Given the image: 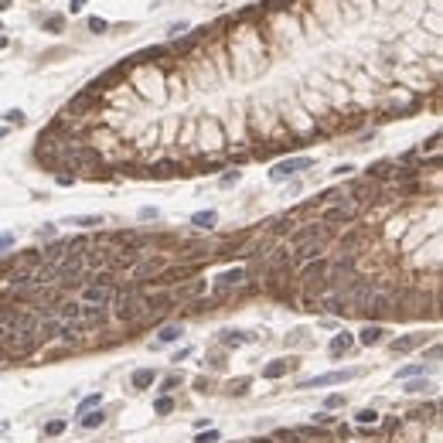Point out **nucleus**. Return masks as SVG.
Segmentation results:
<instances>
[{
  "mask_svg": "<svg viewBox=\"0 0 443 443\" xmlns=\"http://www.w3.org/2000/svg\"><path fill=\"white\" fill-rule=\"evenodd\" d=\"M113 304H116V317H119V321H126V324H136V321H143V317L150 314V304H147V293H140L136 287L116 290Z\"/></svg>",
  "mask_w": 443,
  "mask_h": 443,
  "instance_id": "nucleus-1",
  "label": "nucleus"
},
{
  "mask_svg": "<svg viewBox=\"0 0 443 443\" xmlns=\"http://www.w3.org/2000/svg\"><path fill=\"white\" fill-rule=\"evenodd\" d=\"M41 345V338L34 331H20V328H7V338H3V345L0 351L3 355H10V358H27L34 348Z\"/></svg>",
  "mask_w": 443,
  "mask_h": 443,
  "instance_id": "nucleus-2",
  "label": "nucleus"
},
{
  "mask_svg": "<svg viewBox=\"0 0 443 443\" xmlns=\"http://www.w3.org/2000/svg\"><path fill=\"white\" fill-rule=\"evenodd\" d=\"M116 297V287L109 283V276H102V280H85L82 283V304H92V307H109Z\"/></svg>",
  "mask_w": 443,
  "mask_h": 443,
  "instance_id": "nucleus-3",
  "label": "nucleus"
},
{
  "mask_svg": "<svg viewBox=\"0 0 443 443\" xmlns=\"http://www.w3.org/2000/svg\"><path fill=\"white\" fill-rule=\"evenodd\" d=\"M365 310L372 317H392V314H399V297L389 293V290H372Z\"/></svg>",
  "mask_w": 443,
  "mask_h": 443,
  "instance_id": "nucleus-4",
  "label": "nucleus"
},
{
  "mask_svg": "<svg viewBox=\"0 0 443 443\" xmlns=\"http://www.w3.org/2000/svg\"><path fill=\"white\" fill-rule=\"evenodd\" d=\"M65 164H75V167H96L99 164V154L92 147H82V143H68L65 154H61Z\"/></svg>",
  "mask_w": 443,
  "mask_h": 443,
  "instance_id": "nucleus-5",
  "label": "nucleus"
},
{
  "mask_svg": "<svg viewBox=\"0 0 443 443\" xmlns=\"http://www.w3.org/2000/svg\"><path fill=\"white\" fill-rule=\"evenodd\" d=\"M82 246H85V242H78V239L75 242H72V239H58L55 246L44 249V263H48V266H58L65 256H75V249H82Z\"/></svg>",
  "mask_w": 443,
  "mask_h": 443,
  "instance_id": "nucleus-6",
  "label": "nucleus"
},
{
  "mask_svg": "<svg viewBox=\"0 0 443 443\" xmlns=\"http://www.w3.org/2000/svg\"><path fill=\"white\" fill-rule=\"evenodd\" d=\"M358 212H362V205L358 201H338V205H331L328 212H324V222H331V225H338V222H351V218H358Z\"/></svg>",
  "mask_w": 443,
  "mask_h": 443,
  "instance_id": "nucleus-7",
  "label": "nucleus"
},
{
  "mask_svg": "<svg viewBox=\"0 0 443 443\" xmlns=\"http://www.w3.org/2000/svg\"><path fill=\"white\" fill-rule=\"evenodd\" d=\"M242 280H246V270H239V266H235V270H225L218 280H215V287H212L215 297H229V293H235V290L242 287Z\"/></svg>",
  "mask_w": 443,
  "mask_h": 443,
  "instance_id": "nucleus-8",
  "label": "nucleus"
},
{
  "mask_svg": "<svg viewBox=\"0 0 443 443\" xmlns=\"http://www.w3.org/2000/svg\"><path fill=\"white\" fill-rule=\"evenodd\" d=\"M328 239H331L328 225H304V229H297L290 235V246L297 249V246H304V242H328Z\"/></svg>",
  "mask_w": 443,
  "mask_h": 443,
  "instance_id": "nucleus-9",
  "label": "nucleus"
},
{
  "mask_svg": "<svg viewBox=\"0 0 443 443\" xmlns=\"http://www.w3.org/2000/svg\"><path fill=\"white\" fill-rule=\"evenodd\" d=\"M310 164H314L310 157H290V160H280V164L273 167V171H270V177H273V181H287L290 174H297V171H307Z\"/></svg>",
  "mask_w": 443,
  "mask_h": 443,
  "instance_id": "nucleus-10",
  "label": "nucleus"
},
{
  "mask_svg": "<svg viewBox=\"0 0 443 443\" xmlns=\"http://www.w3.org/2000/svg\"><path fill=\"white\" fill-rule=\"evenodd\" d=\"M348 379H358V368H345V372H328V375H317L304 382V389H324V386H338V382H348Z\"/></svg>",
  "mask_w": 443,
  "mask_h": 443,
  "instance_id": "nucleus-11",
  "label": "nucleus"
},
{
  "mask_svg": "<svg viewBox=\"0 0 443 443\" xmlns=\"http://www.w3.org/2000/svg\"><path fill=\"white\" fill-rule=\"evenodd\" d=\"M328 259H310L307 263V270L300 273V280H304V283H324V273H328Z\"/></svg>",
  "mask_w": 443,
  "mask_h": 443,
  "instance_id": "nucleus-12",
  "label": "nucleus"
},
{
  "mask_svg": "<svg viewBox=\"0 0 443 443\" xmlns=\"http://www.w3.org/2000/svg\"><path fill=\"white\" fill-rule=\"evenodd\" d=\"M55 317L58 321H78V317H82V304H78V300H58Z\"/></svg>",
  "mask_w": 443,
  "mask_h": 443,
  "instance_id": "nucleus-13",
  "label": "nucleus"
},
{
  "mask_svg": "<svg viewBox=\"0 0 443 443\" xmlns=\"http://www.w3.org/2000/svg\"><path fill=\"white\" fill-rule=\"evenodd\" d=\"M198 270V266H167V270L157 273V280L167 287V283H177V280H184V276H191V273Z\"/></svg>",
  "mask_w": 443,
  "mask_h": 443,
  "instance_id": "nucleus-14",
  "label": "nucleus"
},
{
  "mask_svg": "<svg viewBox=\"0 0 443 443\" xmlns=\"http://www.w3.org/2000/svg\"><path fill=\"white\" fill-rule=\"evenodd\" d=\"M290 365H293L290 358H276V362H270V365L263 368V379H283L290 372Z\"/></svg>",
  "mask_w": 443,
  "mask_h": 443,
  "instance_id": "nucleus-15",
  "label": "nucleus"
},
{
  "mask_svg": "<svg viewBox=\"0 0 443 443\" xmlns=\"http://www.w3.org/2000/svg\"><path fill=\"white\" fill-rule=\"evenodd\" d=\"M201 290H205V283H201V280H191V283H184V287L174 290V300H194Z\"/></svg>",
  "mask_w": 443,
  "mask_h": 443,
  "instance_id": "nucleus-16",
  "label": "nucleus"
},
{
  "mask_svg": "<svg viewBox=\"0 0 443 443\" xmlns=\"http://www.w3.org/2000/svg\"><path fill=\"white\" fill-rule=\"evenodd\" d=\"M426 341V334H406V338H399V341H392V351L399 355V351H413V348H420Z\"/></svg>",
  "mask_w": 443,
  "mask_h": 443,
  "instance_id": "nucleus-17",
  "label": "nucleus"
},
{
  "mask_svg": "<svg viewBox=\"0 0 443 443\" xmlns=\"http://www.w3.org/2000/svg\"><path fill=\"white\" fill-rule=\"evenodd\" d=\"M382 334H386V331L379 328V324H368V328H362L358 341H362V345H379V341H382Z\"/></svg>",
  "mask_w": 443,
  "mask_h": 443,
  "instance_id": "nucleus-18",
  "label": "nucleus"
},
{
  "mask_svg": "<svg viewBox=\"0 0 443 443\" xmlns=\"http://www.w3.org/2000/svg\"><path fill=\"white\" fill-rule=\"evenodd\" d=\"M365 242V232H348L345 239H341V249L348 252V256H355V249Z\"/></svg>",
  "mask_w": 443,
  "mask_h": 443,
  "instance_id": "nucleus-19",
  "label": "nucleus"
},
{
  "mask_svg": "<svg viewBox=\"0 0 443 443\" xmlns=\"http://www.w3.org/2000/svg\"><path fill=\"white\" fill-rule=\"evenodd\" d=\"M174 174H181V164H171V160H164V164H154V167H150V177H174Z\"/></svg>",
  "mask_w": 443,
  "mask_h": 443,
  "instance_id": "nucleus-20",
  "label": "nucleus"
},
{
  "mask_svg": "<svg viewBox=\"0 0 443 443\" xmlns=\"http://www.w3.org/2000/svg\"><path fill=\"white\" fill-rule=\"evenodd\" d=\"M351 341H355L351 334H334V341H331V355H334V358H341L348 348H351Z\"/></svg>",
  "mask_w": 443,
  "mask_h": 443,
  "instance_id": "nucleus-21",
  "label": "nucleus"
},
{
  "mask_svg": "<svg viewBox=\"0 0 443 443\" xmlns=\"http://www.w3.org/2000/svg\"><path fill=\"white\" fill-rule=\"evenodd\" d=\"M324 249V242H304V246H297V259H317V252Z\"/></svg>",
  "mask_w": 443,
  "mask_h": 443,
  "instance_id": "nucleus-22",
  "label": "nucleus"
},
{
  "mask_svg": "<svg viewBox=\"0 0 443 443\" xmlns=\"http://www.w3.org/2000/svg\"><path fill=\"white\" fill-rule=\"evenodd\" d=\"M160 270H167V266H164V259H147L143 266H136V276H140V280H143V276H150V273L157 276Z\"/></svg>",
  "mask_w": 443,
  "mask_h": 443,
  "instance_id": "nucleus-23",
  "label": "nucleus"
},
{
  "mask_svg": "<svg viewBox=\"0 0 443 443\" xmlns=\"http://www.w3.org/2000/svg\"><path fill=\"white\" fill-rule=\"evenodd\" d=\"M154 386V368H140V372H133V389H147Z\"/></svg>",
  "mask_w": 443,
  "mask_h": 443,
  "instance_id": "nucleus-24",
  "label": "nucleus"
},
{
  "mask_svg": "<svg viewBox=\"0 0 443 443\" xmlns=\"http://www.w3.org/2000/svg\"><path fill=\"white\" fill-rule=\"evenodd\" d=\"M102 420H106V416H102V409H89V413H82V426H85V430L102 426Z\"/></svg>",
  "mask_w": 443,
  "mask_h": 443,
  "instance_id": "nucleus-25",
  "label": "nucleus"
},
{
  "mask_svg": "<svg viewBox=\"0 0 443 443\" xmlns=\"http://www.w3.org/2000/svg\"><path fill=\"white\" fill-rule=\"evenodd\" d=\"M157 338H160L164 345H171V341H177V338H181V328H177V324H164V328L157 331Z\"/></svg>",
  "mask_w": 443,
  "mask_h": 443,
  "instance_id": "nucleus-26",
  "label": "nucleus"
},
{
  "mask_svg": "<svg viewBox=\"0 0 443 443\" xmlns=\"http://www.w3.org/2000/svg\"><path fill=\"white\" fill-rule=\"evenodd\" d=\"M191 222L198 225V229H212L215 222H218V215H215V212H198V215L191 218Z\"/></svg>",
  "mask_w": 443,
  "mask_h": 443,
  "instance_id": "nucleus-27",
  "label": "nucleus"
},
{
  "mask_svg": "<svg viewBox=\"0 0 443 443\" xmlns=\"http://www.w3.org/2000/svg\"><path fill=\"white\" fill-rule=\"evenodd\" d=\"M96 406H102V396L92 392V396H85V399L78 403V413H89V409H96Z\"/></svg>",
  "mask_w": 443,
  "mask_h": 443,
  "instance_id": "nucleus-28",
  "label": "nucleus"
},
{
  "mask_svg": "<svg viewBox=\"0 0 443 443\" xmlns=\"http://www.w3.org/2000/svg\"><path fill=\"white\" fill-rule=\"evenodd\" d=\"M355 420H358L362 426H372V423H379V413H375V409H362Z\"/></svg>",
  "mask_w": 443,
  "mask_h": 443,
  "instance_id": "nucleus-29",
  "label": "nucleus"
},
{
  "mask_svg": "<svg viewBox=\"0 0 443 443\" xmlns=\"http://www.w3.org/2000/svg\"><path fill=\"white\" fill-rule=\"evenodd\" d=\"M273 440H280V443H297V440H300V433H293V430H276V433H273Z\"/></svg>",
  "mask_w": 443,
  "mask_h": 443,
  "instance_id": "nucleus-30",
  "label": "nucleus"
},
{
  "mask_svg": "<svg viewBox=\"0 0 443 443\" xmlns=\"http://www.w3.org/2000/svg\"><path fill=\"white\" fill-rule=\"evenodd\" d=\"M222 341H225V345H242V341H249V338H246L242 331H225V334H222Z\"/></svg>",
  "mask_w": 443,
  "mask_h": 443,
  "instance_id": "nucleus-31",
  "label": "nucleus"
},
{
  "mask_svg": "<svg viewBox=\"0 0 443 443\" xmlns=\"http://www.w3.org/2000/svg\"><path fill=\"white\" fill-rule=\"evenodd\" d=\"M171 409H174V403H171V399H167V396H164V399H157V403H154V413H157V416H167Z\"/></svg>",
  "mask_w": 443,
  "mask_h": 443,
  "instance_id": "nucleus-32",
  "label": "nucleus"
},
{
  "mask_svg": "<svg viewBox=\"0 0 443 443\" xmlns=\"http://www.w3.org/2000/svg\"><path fill=\"white\" fill-rule=\"evenodd\" d=\"M75 225H82V229H92V225H102V218H99V215H82V218H75Z\"/></svg>",
  "mask_w": 443,
  "mask_h": 443,
  "instance_id": "nucleus-33",
  "label": "nucleus"
},
{
  "mask_svg": "<svg viewBox=\"0 0 443 443\" xmlns=\"http://www.w3.org/2000/svg\"><path fill=\"white\" fill-rule=\"evenodd\" d=\"M426 150H430V154H433V160H437V154H440V133H433V136H430V143L423 147V154H426Z\"/></svg>",
  "mask_w": 443,
  "mask_h": 443,
  "instance_id": "nucleus-34",
  "label": "nucleus"
},
{
  "mask_svg": "<svg viewBox=\"0 0 443 443\" xmlns=\"http://www.w3.org/2000/svg\"><path fill=\"white\" fill-rule=\"evenodd\" d=\"M61 430H65V423H61V420H51V423L44 426V433H48V437H58Z\"/></svg>",
  "mask_w": 443,
  "mask_h": 443,
  "instance_id": "nucleus-35",
  "label": "nucleus"
},
{
  "mask_svg": "<svg viewBox=\"0 0 443 443\" xmlns=\"http://www.w3.org/2000/svg\"><path fill=\"white\" fill-rule=\"evenodd\" d=\"M3 119H7V123H24V113H20V109H7V113H3Z\"/></svg>",
  "mask_w": 443,
  "mask_h": 443,
  "instance_id": "nucleus-36",
  "label": "nucleus"
},
{
  "mask_svg": "<svg viewBox=\"0 0 443 443\" xmlns=\"http://www.w3.org/2000/svg\"><path fill=\"white\" fill-rule=\"evenodd\" d=\"M106 27H109V24H106L102 17H92V20H89V31H96V34H102Z\"/></svg>",
  "mask_w": 443,
  "mask_h": 443,
  "instance_id": "nucleus-37",
  "label": "nucleus"
},
{
  "mask_svg": "<svg viewBox=\"0 0 443 443\" xmlns=\"http://www.w3.org/2000/svg\"><path fill=\"white\" fill-rule=\"evenodd\" d=\"M194 443H218V430H208V433H201Z\"/></svg>",
  "mask_w": 443,
  "mask_h": 443,
  "instance_id": "nucleus-38",
  "label": "nucleus"
},
{
  "mask_svg": "<svg viewBox=\"0 0 443 443\" xmlns=\"http://www.w3.org/2000/svg\"><path fill=\"white\" fill-rule=\"evenodd\" d=\"M420 372H423V365H409V368L399 372V379H413V375H420Z\"/></svg>",
  "mask_w": 443,
  "mask_h": 443,
  "instance_id": "nucleus-39",
  "label": "nucleus"
},
{
  "mask_svg": "<svg viewBox=\"0 0 443 443\" xmlns=\"http://www.w3.org/2000/svg\"><path fill=\"white\" fill-rule=\"evenodd\" d=\"M181 386V375H167V379H164V392H171V389H177Z\"/></svg>",
  "mask_w": 443,
  "mask_h": 443,
  "instance_id": "nucleus-40",
  "label": "nucleus"
},
{
  "mask_svg": "<svg viewBox=\"0 0 443 443\" xmlns=\"http://www.w3.org/2000/svg\"><path fill=\"white\" fill-rule=\"evenodd\" d=\"M61 24H65V20L58 17V14H55V17H48V20H44V27H48V31H61Z\"/></svg>",
  "mask_w": 443,
  "mask_h": 443,
  "instance_id": "nucleus-41",
  "label": "nucleus"
},
{
  "mask_svg": "<svg viewBox=\"0 0 443 443\" xmlns=\"http://www.w3.org/2000/svg\"><path fill=\"white\" fill-rule=\"evenodd\" d=\"M290 3H293V0H266L270 10H283V7H290Z\"/></svg>",
  "mask_w": 443,
  "mask_h": 443,
  "instance_id": "nucleus-42",
  "label": "nucleus"
},
{
  "mask_svg": "<svg viewBox=\"0 0 443 443\" xmlns=\"http://www.w3.org/2000/svg\"><path fill=\"white\" fill-rule=\"evenodd\" d=\"M10 246H14V235H10V232H3V235H0V252L10 249Z\"/></svg>",
  "mask_w": 443,
  "mask_h": 443,
  "instance_id": "nucleus-43",
  "label": "nucleus"
},
{
  "mask_svg": "<svg viewBox=\"0 0 443 443\" xmlns=\"http://www.w3.org/2000/svg\"><path fill=\"white\" fill-rule=\"evenodd\" d=\"M235 181H239V171H232V174H225V177H222V188H232V184H235Z\"/></svg>",
  "mask_w": 443,
  "mask_h": 443,
  "instance_id": "nucleus-44",
  "label": "nucleus"
},
{
  "mask_svg": "<svg viewBox=\"0 0 443 443\" xmlns=\"http://www.w3.org/2000/svg\"><path fill=\"white\" fill-rule=\"evenodd\" d=\"M341 403H345V396H328V403H324V406H328V409H338Z\"/></svg>",
  "mask_w": 443,
  "mask_h": 443,
  "instance_id": "nucleus-45",
  "label": "nucleus"
},
{
  "mask_svg": "<svg viewBox=\"0 0 443 443\" xmlns=\"http://www.w3.org/2000/svg\"><path fill=\"white\" fill-rule=\"evenodd\" d=\"M246 386H249V379H239V382H232V392H239V396H242Z\"/></svg>",
  "mask_w": 443,
  "mask_h": 443,
  "instance_id": "nucleus-46",
  "label": "nucleus"
},
{
  "mask_svg": "<svg viewBox=\"0 0 443 443\" xmlns=\"http://www.w3.org/2000/svg\"><path fill=\"white\" fill-rule=\"evenodd\" d=\"M423 389H433V386H430V382H413V386L406 389V392H423Z\"/></svg>",
  "mask_w": 443,
  "mask_h": 443,
  "instance_id": "nucleus-47",
  "label": "nucleus"
},
{
  "mask_svg": "<svg viewBox=\"0 0 443 443\" xmlns=\"http://www.w3.org/2000/svg\"><path fill=\"white\" fill-rule=\"evenodd\" d=\"M314 423H321V426H328V423H331V416H328V413H317V416H314Z\"/></svg>",
  "mask_w": 443,
  "mask_h": 443,
  "instance_id": "nucleus-48",
  "label": "nucleus"
},
{
  "mask_svg": "<svg viewBox=\"0 0 443 443\" xmlns=\"http://www.w3.org/2000/svg\"><path fill=\"white\" fill-rule=\"evenodd\" d=\"M82 7H85V0H72V14H75V10H82Z\"/></svg>",
  "mask_w": 443,
  "mask_h": 443,
  "instance_id": "nucleus-49",
  "label": "nucleus"
},
{
  "mask_svg": "<svg viewBox=\"0 0 443 443\" xmlns=\"http://www.w3.org/2000/svg\"><path fill=\"white\" fill-rule=\"evenodd\" d=\"M7 7H10V0H0V10H7Z\"/></svg>",
  "mask_w": 443,
  "mask_h": 443,
  "instance_id": "nucleus-50",
  "label": "nucleus"
},
{
  "mask_svg": "<svg viewBox=\"0 0 443 443\" xmlns=\"http://www.w3.org/2000/svg\"><path fill=\"white\" fill-rule=\"evenodd\" d=\"M252 443H273V440H263V437H259V440H252Z\"/></svg>",
  "mask_w": 443,
  "mask_h": 443,
  "instance_id": "nucleus-51",
  "label": "nucleus"
},
{
  "mask_svg": "<svg viewBox=\"0 0 443 443\" xmlns=\"http://www.w3.org/2000/svg\"><path fill=\"white\" fill-rule=\"evenodd\" d=\"M3 362H7V355H3V351H0V365H3Z\"/></svg>",
  "mask_w": 443,
  "mask_h": 443,
  "instance_id": "nucleus-52",
  "label": "nucleus"
},
{
  "mask_svg": "<svg viewBox=\"0 0 443 443\" xmlns=\"http://www.w3.org/2000/svg\"><path fill=\"white\" fill-rule=\"evenodd\" d=\"M0 48H7V38H0Z\"/></svg>",
  "mask_w": 443,
  "mask_h": 443,
  "instance_id": "nucleus-53",
  "label": "nucleus"
},
{
  "mask_svg": "<svg viewBox=\"0 0 443 443\" xmlns=\"http://www.w3.org/2000/svg\"><path fill=\"white\" fill-rule=\"evenodd\" d=\"M3 133H7V130H3V126H0V136H3Z\"/></svg>",
  "mask_w": 443,
  "mask_h": 443,
  "instance_id": "nucleus-54",
  "label": "nucleus"
}]
</instances>
